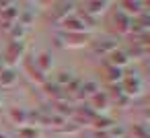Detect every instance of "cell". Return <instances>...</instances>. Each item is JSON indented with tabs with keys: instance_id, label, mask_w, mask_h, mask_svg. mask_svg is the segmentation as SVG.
I'll use <instances>...</instances> for the list:
<instances>
[{
	"instance_id": "6da1fadb",
	"label": "cell",
	"mask_w": 150,
	"mask_h": 138,
	"mask_svg": "<svg viewBox=\"0 0 150 138\" xmlns=\"http://www.w3.org/2000/svg\"><path fill=\"white\" fill-rule=\"evenodd\" d=\"M121 93L132 101L134 97H140L142 93H144V83H142V78L138 76V74H134V76H125L123 80H121Z\"/></svg>"
},
{
	"instance_id": "7a4b0ae2",
	"label": "cell",
	"mask_w": 150,
	"mask_h": 138,
	"mask_svg": "<svg viewBox=\"0 0 150 138\" xmlns=\"http://www.w3.org/2000/svg\"><path fill=\"white\" fill-rule=\"evenodd\" d=\"M109 23H111V29H113V31H117L119 35H127V33H129L132 19H129L125 13H121L119 9L111 13V19H109Z\"/></svg>"
},
{
	"instance_id": "3957f363",
	"label": "cell",
	"mask_w": 150,
	"mask_h": 138,
	"mask_svg": "<svg viewBox=\"0 0 150 138\" xmlns=\"http://www.w3.org/2000/svg\"><path fill=\"white\" fill-rule=\"evenodd\" d=\"M74 13H76V4H74V2H58V4H54L50 17H52L54 21H58V23H64V21L70 19Z\"/></svg>"
},
{
	"instance_id": "277c9868",
	"label": "cell",
	"mask_w": 150,
	"mask_h": 138,
	"mask_svg": "<svg viewBox=\"0 0 150 138\" xmlns=\"http://www.w3.org/2000/svg\"><path fill=\"white\" fill-rule=\"evenodd\" d=\"M25 52H27V43L25 41H8V48H6L4 58L11 64H15V62H19V60L25 58Z\"/></svg>"
},
{
	"instance_id": "5b68a950",
	"label": "cell",
	"mask_w": 150,
	"mask_h": 138,
	"mask_svg": "<svg viewBox=\"0 0 150 138\" xmlns=\"http://www.w3.org/2000/svg\"><path fill=\"white\" fill-rule=\"evenodd\" d=\"M115 50H117V41L111 39V37H103V39L93 41V52H95L97 56H101V58L109 56V54L115 52Z\"/></svg>"
},
{
	"instance_id": "8992f818",
	"label": "cell",
	"mask_w": 150,
	"mask_h": 138,
	"mask_svg": "<svg viewBox=\"0 0 150 138\" xmlns=\"http://www.w3.org/2000/svg\"><path fill=\"white\" fill-rule=\"evenodd\" d=\"M6 117H8V122H11V124L21 126V128L29 124V111H27V109H23V107H11V109H8V113H6Z\"/></svg>"
},
{
	"instance_id": "52a82bcc",
	"label": "cell",
	"mask_w": 150,
	"mask_h": 138,
	"mask_svg": "<svg viewBox=\"0 0 150 138\" xmlns=\"http://www.w3.org/2000/svg\"><path fill=\"white\" fill-rule=\"evenodd\" d=\"M146 2H134V0H123V2L119 4V11L121 13H125L129 19H136L138 15H142L146 9Z\"/></svg>"
},
{
	"instance_id": "ba28073f",
	"label": "cell",
	"mask_w": 150,
	"mask_h": 138,
	"mask_svg": "<svg viewBox=\"0 0 150 138\" xmlns=\"http://www.w3.org/2000/svg\"><path fill=\"white\" fill-rule=\"evenodd\" d=\"M129 60H132V58L127 56V52H123V50H119V48L107 56V64H109V66H115V68H121V70L129 64Z\"/></svg>"
},
{
	"instance_id": "9c48e42d",
	"label": "cell",
	"mask_w": 150,
	"mask_h": 138,
	"mask_svg": "<svg viewBox=\"0 0 150 138\" xmlns=\"http://www.w3.org/2000/svg\"><path fill=\"white\" fill-rule=\"evenodd\" d=\"M111 105V101H109V95L105 93V91H99V93H95L91 99H88V107L99 115V109H107Z\"/></svg>"
},
{
	"instance_id": "30bf717a",
	"label": "cell",
	"mask_w": 150,
	"mask_h": 138,
	"mask_svg": "<svg viewBox=\"0 0 150 138\" xmlns=\"http://www.w3.org/2000/svg\"><path fill=\"white\" fill-rule=\"evenodd\" d=\"M88 43V33H64V48H84Z\"/></svg>"
},
{
	"instance_id": "8fae6325",
	"label": "cell",
	"mask_w": 150,
	"mask_h": 138,
	"mask_svg": "<svg viewBox=\"0 0 150 138\" xmlns=\"http://www.w3.org/2000/svg\"><path fill=\"white\" fill-rule=\"evenodd\" d=\"M23 68H25V72H27V76L35 83V85H45L47 83V76L43 74V72H39L37 68H35V64H33V60H25L23 62Z\"/></svg>"
},
{
	"instance_id": "7c38bea8",
	"label": "cell",
	"mask_w": 150,
	"mask_h": 138,
	"mask_svg": "<svg viewBox=\"0 0 150 138\" xmlns=\"http://www.w3.org/2000/svg\"><path fill=\"white\" fill-rule=\"evenodd\" d=\"M33 64H35V68H37L39 72L47 74V72L52 70V66H54L52 54H50V52H41V54H37V56L33 58Z\"/></svg>"
},
{
	"instance_id": "4fadbf2b",
	"label": "cell",
	"mask_w": 150,
	"mask_h": 138,
	"mask_svg": "<svg viewBox=\"0 0 150 138\" xmlns=\"http://www.w3.org/2000/svg\"><path fill=\"white\" fill-rule=\"evenodd\" d=\"M125 78V72L121 68H115V66H109L105 62V80L107 85H121V80Z\"/></svg>"
},
{
	"instance_id": "5bb4252c",
	"label": "cell",
	"mask_w": 150,
	"mask_h": 138,
	"mask_svg": "<svg viewBox=\"0 0 150 138\" xmlns=\"http://www.w3.org/2000/svg\"><path fill=\"white\" fill-rule=\"evenodd\" d=\"M82 6H84V9H82L84 15H88L91 19H97L99 15H103V13L107 11L109 2H84Z\"/></svg>"
},
{
	"instance_id": "9a60e30c",
	"label": "cell",
	"mask_w": 150,
	"mask_h": 138,
	"mask_svg": "<svg viewBox=\"0 0 150 138\" xmlns=\"http://www.w3.org/2000/svg\"><path fill=\"white\" fill-rule=\"evenodd\" d=\"M17 78H19V74H17L13 68H4L2 72H0V87L11 89V87L17 85Z\"/></svg>"
},
{
	"instance_id": "2e32d148",
	"label": "cell",
	"mask_w": 150,
	"mask_h": 138,
	"mask_svg": "<svg viewBox=\"0 0 150 138\" xmlns=\"http://www.w3.org/2000/svg\"><path fill=\"white\" fill-rule=\"evenodd\" d=\"M74 78H76V76H74L70 70H60V72H58V76H56V85H58V87H62V89H66Z\"/></svg>"
},
{
	"instance_id": "e0dca14e",
	"label": "cell",
	"mask_w": 150,
	"mask_h": 138,
	"mask_svg": "<svg viewBox=\"0 0 150 138\" xmlns=\"http://www.w3.org/2000/svg\"><path fill=\"white\" fill-rule=\"evenodd\" d=\"M25 33H27V29H25L23 25L15 23V25L11 27V31H8V37H11V41H23V39H25Z\"/></svg>"
},
{
	"instance_id": "ac0fdd59",
	"label": "cell",
	"mask_w": 150,
	"mask_h": 138,
	"mask_svg": "<svg viewBox=\"0 0 150 138\" xmlns=\"http://www.w3.org/2000/svg\"><path fill=\"white\" fill-rule=\"evenodd\" d=\"M39 136L41 134H39V130L35 126H23L19 130V138H39Z\"/></svg>"
},
{
	"instance_id": "d6986e66",
	"label": "cell",
	"mask_w": 150,
	"mask_h": 138,
	"mask_svg": "<svg viewBox=\"0 0 150 138\" xmlns=\"http://www.w3.org/2000/svg\"><path fill=\"white\" fill-rule=\"evenodd\" d=\"M78 130H80V128H78L74 122H66V124H64V126H62L58 132H62V134H76Z\"/></svg>"
},
{
	"instance_id": "ffe728a7",
	"label": "cell",
	"mask_w": 150,
	"mask_h": 138,
	"mask_svg": "<svg viewBox=\"0 0 150 138\" xmlns=\"http://www.w3.org/2000/svg\"><path fill=\"white\" fill-rule=\"evenodd\" d=\"M0 138H8V136H4V134H0Z\"/></svg>"
},
{
	"instance_id": "44dd1931",
	"label": "cell",
	"mask_w": 150,
	"mask_h": 138,
	"mask_svg": "<svg viewBox=\"0 0 150 138\" xmlns=\"http://www.w3.org/2000/svg\"><path fill=\"white\" fill-rule=\"evenodd\" d=\"M0 105H2V95H0Z\"/></svg>"
}]
</instances>
